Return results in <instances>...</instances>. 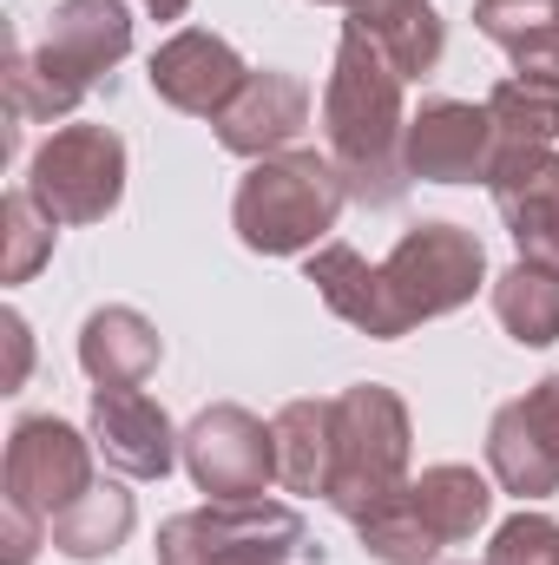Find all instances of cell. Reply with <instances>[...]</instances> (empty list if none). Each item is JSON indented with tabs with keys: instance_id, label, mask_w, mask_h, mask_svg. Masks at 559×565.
Wrapping results in <instances>:
<instances>
[{
	"instance_id": "cell-11",
	"label": "cell",
	"mask_w": 559,
	"mask_h": 565,
	"mask_svg": "<svg viewBox=\"0 0 559 565\" xmlns=\"http://www.w3.org/2000/svg\"><path fill=\"white\" fill-rule=\"evenodd\" d=\"M487 473L520 507L559 493V375H540L520 402L494 408V422H487Z\"/></svg>"
},
{
	"instance_id": "cell-9",
	"label": "cell",
	"mask_w": 559,
	"mask_h": 565,
	"mask_svg": "<svg viewBox=\"0 0 559 565\" xmlns=\"http://www.w3.org/2000/svg\"><path fill=\"white\" fill-rule=\"evenodd\" d=\"M93 434H80L60 415H20L7 434V460H0V507L27 513V520H60L86 487H93Z\"/></svg>"
},
{
	"instance_id": "cell-2",
	"label": "cell",
	"mask_w": 559,
	"mask_h": 565,
	"mask_svg": "<svg viewBox=\"0 0 559 565\" xmlns=\"http://www.w3.org/2000/svg\"><path fill=\"white\" fill-rule=\"evenodd\" d=\"M133 53V7L126 0H60L46 40L7 60V106L13 119L60 126L86 106V93Z\"/></svg>"
},
{
	"instance_id": "cell-28",
	"label": "cell",
	"mask_w": 559,
	"mask_h": 565,
	"mask_svg": "<svg viewBox=\"0 0 559 565\" xmlns=\"http://www.w3.org/2000/svg\"><path fill=\"white\" fill-rule=\"evenodd\" d=\"M184 7H191V0H145L151 20H184Z\"/></svg>"
},
{
	"instance_id": "cell-14",
	"label": "cell",
	"mask_w": 559,
	"mask_h": 565,
	"mask_svg": "<svg viewBox=\"0 0 559 565\" xmlns=\"http://www.w3.org/2000/svg\"><path fill=\"white\" fill-rule=\"evenodd\" d=\"M494 211L527 264L559 270V151L553 145H500L494 158Z\"/></svg>"
},
{
	"instance_id": "cell-13",
	"label": "cell",
	"mask_w": 559,
	"mask_h": 565,
	"mask_svg": "<svg viewBox=\"0 0 559 565\" xmlns=\"http://www.w3.org/2000/svg\"><path fill=\"white\" fill-rule=\"evenodd\" d=\"M145 79H151V93H158L171 113H184V119H218V113L244 93L251 66L238 60V46H231L224 33H211V26H178V33L151 53Z\"/></svg>"
},
{
	"instance_id": "cell-4",
	"label": "cell",
	"mask_w": 559,
	"mask_h": 565,
	"mask_svg": "<svg viewBox=\"0 0 559 565\" xmlns=\"http://www.w3.org/2000/svg\"><path fill=\"white\" fill-rule=\"evenodd\" d=\"M487 520H494V487L474 467L441 460V467H421L382 507H369L356 533L376 565H441V546H467Z\"/></svg>"
},
{
	"instance_id": "cell-12",
	"label": "cell",
	"mask_w": 559,
	"mask_h": 565,
	"mask_svg": "<svg viewBox=\"0 0 559 565\" xmlns=\"http://www.w3.org/2000/svg\"><path fill=\"white\" fill-rule=\"evenodd\" d=\"M500 158L494 113L474 99H421L402 132V164L421 184H487Z\"/></svg>"
},
{
	"instance_id": "cell-10",
	"label": "cell",
	"mask_w": 559,
	"mask_h": 565,
	"mask_svg": "<svg viewBox=\"0 0 559 565\" xmlns=\"http://www.w3.org/2000/svg\"><path fill=\"white\" fill-rule=\"evenodd\" d=\"M184 467L211 500H257L277 480V427L238 402H211L184 427Z\"/></svg>"
},
{
	"instance_id": "cell-18",
	"label": "cell",
	"mask_w": 559,
	"mask_h": 565,
	"mask_svg": "<svg viewBox=\"0 0 559 565\" xmlns=\"http://www.w3.org/2000/svg\"><path fill=\"white\" fill-rule=\"evenodd\" d=\"M158 355H165L158 329L126 302H106L80 322V369L93 375V388H139L158 369Z\"/></svg>"
},
{
	"instance_id": "cell-23",
	"label": "cell",
	"mask_w": 559,
	"mask_h": 565,
	"mask_svg": "<svg viewBox=\"0 0 559 565\" xmlns=\"http://www.w3.org/2000/svg\"><path fill=\"white\" fill-rule=\"evenodd\" d=\"M487 113H494L500 145H553L559 139V79L507 73V79L487 93Z\"/></svg>"
},
{
	"instance_id": "cell-5",
	"label": "cell",
	"mask_w": 559,
	"mask_h": 565,
	"mask_svg": "<svg viewBox=\"0 0 559 565\" xmlns=\"http://www.w3.org/2000/svg\"><path fill=\"white\" fill-rule=\"evenodd\" d=\"M409 454H415V422L409 402L389 382H356L336 395V454H329V487L323 500L356 526L369 507L409 487Z\"/></svg>"
},
{
	"instance_id": "cell-16",
	"label": "cell",
	"mask_w": 559,
	"mask_h": 565,
	"mask_svg": "<svg viewBox=\"0 0 559 565\" xmlns=\"http://www.w3.org/2000/svg\"><path fill=\"white\" fill-rule=\"evenodd\" d=\"M211 126H218V145L231 158H251L257 164V158L289 151V145L303 139V126H309V86L296 73H283V66H264V73L244 79V93Z\"/></svg>"
},
{
	"instance_id": "cell-25",
	"label": "cell",
	"mask_w": 559,
	"mask_h": 565,
	"mask_svg": "<svg viewBox=\"0 0 559 565\" xmlns=\"http://www.w3.org/2000/svg\"><path fill=\"white\" fill-rule=\"evenodd\" d=\"M481 565H559V520L534 513V507H520L514 520L494 526V540H487Z\"/></svg>"
},
{
	"instance_id": "cell-15",
	"label": "cell",
	"mask_w": 559,
	"mask_h": 565,
	"mask_svg": "<svg viewBox=\"0 0 559 565\" xmlns=\"http://www.w3.org/2000/svg\"><path fill=\"white\" fill-rule=\"evenodd\" d=\"M93 447L126 480H165L184 454V434L145 388H93Z\"/></svg>"
},
{
	"instance_id": "cell-24",
	"label": "cell",
	"mask_w": 559,
	"mask_h": 565,
	"mask_svg": "<svg viewBox=\"0 0 559 565\" xmlns=\"http://www.w3.org/2000/svg\"><path fill=\"white\" fill-rule=\"evenodd\" d=\"M0 237H7V257H0V277L7 282H27L46 257H53V237H60V217L27 191V184H13L7 198H0Z\"/></svg>"
},
{
	"instance_id": "cell-17",
	"label": "cell",
	"mask_w": 559,
	"mask_h": 565,
	"mask_svg": "<svg viewBox=\"0 0 559 565\" xmlns=\"http://www.w3.org/2000/svg\"><path fill=\"white\" fill-rule=\"evenodd\" d=\"M303 277L316 282V296L349 322V329H362V335H376V342H402V329H395V309H389V289H382V264H369L356 244H316L309 257H303Z\"/></svg>"
},
{
	"instance_id": "cell-22",
	"label": "cell",
	"mask_w": 559,
	"mask_h": 565,
	"mask_svg": "<svg viewBox=\"0 0 559 565\" xmlns=\"http://www.w3.org/2000/svg\"><path fill=\"white\" fill-rule=\"evenodd\" d=\"M494 316L520 349H553L559 342V270L547 264H514L494 277Z\"/></svg>"
},
{
	"instance_id": "cell-21",
	"label": "cell",
	"mask_w": 559,
	"mask_h": 565,
	"mask_svg": "<svg viewBox=\"0 0 559 565\" xmlns=\"http://www.w3.org/2000/svg\"><path fill=\"white\" fill-rule=\"evenodd\" d=\"M277 487L283 493H323L329 487V454H336V395L316 402H283L277 408Z\"/></svg>"
},
{
	"instance_id": "cell-26",
	"label": "cell",
	"mask_w": 559,
	"mask_h": 565,
	"mask_svg": "<svg viewBox=\"0 0 559 565\" xmlns=\"http://www.w3.org/2000/svg\"><path fill=\"white\" fill-rule=\"evenodd\" d=\"M0 329H7V349H13V369H7V395H13V388H27V369H33V335H27V322H20L13 309L0 316Z\"/></svg>"
},
{
	"instance_id": "cell-19",
	"label": "cell",
	"mask_w": 559,
	"mask_h": 565,
	"mask_svg": "<svg viewBox=\"0 0 559 565\" xmlns=\"http://www.w3.org/2000/svg\"><path fill=\"white\" fill-rule=\"evenodd\" d=\"M139 526V500L119 487V480H93L60 520H53V553L73 565H93V559H113Z\"/></svg>"
},
{
	"instance_id": "cell-27",
	"label": "cell",
	"mask_w": 559,
	"mask_h": 565,
	"mask_svg": "<svg viewBox=\"0 0 559 565\" xmlns=\"http://www.w3.org/2000/svg\"><path fill=\"white\" fill-rule=\"evenodd\" d=\"M316 7H342V13H349L342 26H362V33H369V26H382L389 13H402V7H415V0H316Z\"/></svg>"
},
{
	"instance_id": "cell-8",
	"label": "cell",
	"mask_w": 559,
	"mask_h": 565,
	"mask_svg": "<svg viewBox=\"0 0 559 565\" xmlns=\"http://www.w3.org/2000/svg\"><path fill=\"white\" fill-rule=\"evenodd\" d=\"M27 191L60 217V224H99L126 198V139L113 126H53V139L33 151Z\"/></svg>"
},
{
	"instance_id": "cell-20",
	"label": "cell",
	"mask_w": 559,
	"mask_h": 565,
	"mask_svg": "<svg viewBox=\"0 0 559 565\" xmlns=\"http://www.w3.org/2000/svg\"><path fill=\"white\" fill-rule=\"evenodd\" d=\"M474 26L527 79H559V0H474Z\"/></svg>"
},
{
	"instance_id": "cell-1",
	"label": "cell",
	"mask_w": 559,
	"mask_h": 565,
	"mask_svg": "<svg viewBox=\"0 0 559 565\" xmlns=\"http://www.w3.org/2000/svg\"><path fill=\"white\" fill-rule=\"evenodd\" d=\"M402 73L389 66V53L342 26L336 60H329V86H323V145L349 184L356 204L389 211L409 191V164H402V132H409V106H402Z\"/></svg>"
},
{
	"instance_id": "cell-7",
	"label": "cell",
	"mask_w": 559,
	"mask_h": 565,
	"mask_svg": "<svg viewBox=\"0 0 559 565\" xmlns=\"http://www.w3.org/2000/svg\"><path fill=\"white\" fill-rule=\"evenodd\" d=\"M303 553V513L283 500H204L158 526V565H283Z\"/></svg>"
},
{
	"instance_id": "cell-3",
	"label": "cell",
	"mask_w": 559,
	"mask_h": 565,
	"mask_svg": "<svg viewBox=\"0 0 559 565\" xmlns=\"http://www.w3.org/2000/svg\"><path fill=\"white\" fill-rule=\"evenodd\" d=\"M342 204H349V184H342L336 158L309 151V145H289V151L257 158L238 178L231 231L257 257H309L316 244H329Z\"/></svg>"
},
{
	"instance_id": "cell-6",
	"label": "cell",
	"mask_w": 559,
	"mask_h": 565,
	"mask_svg": "<svg viewBox=\"0 0 559 565\" xmlns=\"http://www.w3.org/2000/svg\"><path fill=\"white\" fill-rule=\"evenodd\" d=\"M487 282V250L474 231L447 224V217H428L415 231H402V244L382 257V289H389V309H395V329L409 335L434 316H454L481 296Z\"/></svg>"
}]
</instances>
